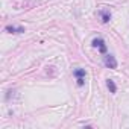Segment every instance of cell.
<instances>
[{"mask_svg":"<svg viewBox=\"0 0 129 129\" xmlns=\"http://www.w3.org/2000/svg\"><path fill=\"white\" fill-rule=\"evenodd\" d=\"M106 87L109 88L111 93H115V91H117V87H115V84H114L112 79H108V81H106Z\"/></svg>","mask_w":129,"mask_h":129,"instance_id":"cell-5","label":"cell"},{"mask_svg":"<svg viewBox=\"0 0 129 129\" xmlns=\"http://www.w3.org/2000/svg\"><path fill=\"white\" fill-rule=\"evenodd\" d=\"M103 62H105V66H106L108 69H112V70L117 69V59H115L112 55H106L105 59H103Z\"/></svg>","mask_w":129,"mask_h":129,"instance_id":"cell-1","label":"cell"},{"mask_svg":"<svg viewBox=\"0 0 129 129\" xmlns=\"http://www.w3.org/2000/svg\"><path fill=\"white\" fill-rule=\"evenodd\" d=\"M93 46H94V47H99V50H100L102 53L106 52V46H105V41H103L102 38H96V40H93Z\"/></svg>","mask_w":129,"mask_h":129,"instance_id":"cell-2","label":"cell"},{"mask_svg":"<svg viewBox=\"0 0 129 129\" xmlns=\"http://www.w3.org/2000/svg\"><path fill=\"white\" fill-rule=\"evenodd\" d=\"M78 85H84V78H78Z\"/></svg>","mask_w":129,"mask_h":129,"instance_id":"cell-7","label":"cell"},{"mask_svg":"<svg viewBox=\"0 0 129 129\" xmlns=\"http://www.w3.org/2000/svg\"><path fill=\"white\" fill-rule=\"evenodd\" d=\"M6 32H9V34H21V32H24V29L23 27H15V26H6Z\"/></svg>","mask_w":129,"mask_h":129,"instance_id":"cell-3","label":"cell"},{"mask_svg":"<svg viewBox=\"0 0 129 129\" xmlns=\"http://www.w3.org/2000/svg\"><path fill=\"white\" fill-rule=\"evenodd\" d=\"M75 76H76V78H84V76H85V70H84V69L75 70Z\"/></svg>","mask_w":129,"mask_h":129,"instance_id":"cell-6","label":"cell"},{"mask_svg":"<svg viewBox=\"0 0 129 129\" xmlns=\"http://www.w3.org/2000/svg\"><path fill=\"white\" fill-rule=\"evenodd\" d=\"M100 14H102V21H103V23H108V21H109V18H111V14H109V11L103 9Z\"/></svg>","mask_w":129,"mask_h":129,"instance_id":"cell-4","label":"cell"}]
</instances>
